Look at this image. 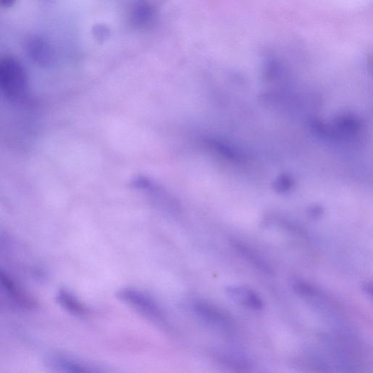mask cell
Here are the masks:
<instances>
[{
  "mask_svg": "<svg viewBox=\"0 0 373 373\" xmlns=\"http://www.w3.org/2000/svg\"><path fill=\"white\" fill-rule=\"evenodd\" d=\"M0 90L12 102H21L26 98L28 78L17 59L7 57L0 60Z\"/></svg>",
  "mask_w": 373,
  "mask_h": 373,
  "instance_id": "obj_1",
  "label": "cell"
},
{
  "mask_svg": "<svg viewBox=\"0 0 373 373\" xmlns=\"http://www.w3.org/2000/svg\"><path fill=\"white\" fill-rule=\"evenodd\" d=\"M118 298L151 320H162L163 313L158 304L152 298L133 288H124L118 292Z\"/></svg>",
  "mask_w": 373,
  "mask_h": 373,
  "instance_id": "obj_2",
  "label": "cell"
},
{
  "mask_svg": "<svg viewBox=\"0 0 373 373\" xmlns=\"http://www.w3.org/2000/svg\"><path fill=\"white\" fill-rule=\"evenodd\" d=\"M25 48L31 60L41 66H48L55 60L52 46L43 37L39 35L30 37L26 40Z\"/></svg>",
  "mask_w": 373,
  "mask_h": 373,
  "instance_id": "obj_3",
  "label": "cell"
},
{
  "mask_svg": "<svg viewBox=\"0 0 373 373\" xmlns=\"http://www.w3.org/2000/svg\"><path fill=\"white\" fill-rule=\"evenodd\" d=\"M192 308L199 319L207 325L224 329L231 325L227 314L212 303L203 300H196L192 302Z\"/></svg>",
  "mask_w": 373,
  "mask_h": 373,
  "instance_id": "obj_4",
  "label": "cell"
},
{
  "mask_svg": "<svg viewBox=\"0 0 373 373\" xmlns=\"http://www.w3.org/2000/svg\"><path fill=\"white\" fill-rule=\"evenodd\" d=\"M0 289L19 306L27 309L35 307V301L4 271L0 270Z\"/></svg>",
  "mask_w": 373,
  "mask_h": 373,
  "instance_id": "obj_5",
  "label": "cell"
},
{
  "mask_svg": "<svg viewBox=\"0 0 373 373\" xmlns=\"http://www.w3.org/2000/svg\"><path fill=\"white\" fill-rule=\"evenodd\" d=\"M228 295L234 301L240 302L242 305L255 310L261 311L264 309V302L252 289L242 286H230L227 288Z\"/></svg>",
  "mask_w": 373,
  "mask_h": 373,
  "instance_id": "obj_6",
  "label": "cell"
},
{
  "mask_svg": "<svg viewBox=\"0 0 373 373\" xmlns=\"http://www.w3.org/2000/svg\"><path fill=\"white\" fill-rule=\"evenodd\" d=\"M230 244L235 251L255 269L267 275L273 274V271L267 262L253 251L252 248L243 242L234 239H231Z\"/></svg>",
  "mask_w": 373,
  "mask_h": 373,
  "instance_id": "obj_7",
  "label": "cell"
},
{
  "mask_svg": "<svg viewBox=\"0 0 373 373\" xmlns=\"http://www.w3.org/2000/svg\"><path fill=\"white\" fill-rule=\"evenodd\" d=\"M57 300L65 310L74 315L84 316L89 313V309L66 289L60 290L57 293Z\"/></svg>",
  "mask_w": 373,
  "mask_h": 373,
  "instance_id": "obj_8",
  "label": "cell"
},
{
  "mask_svg": "<svg viewBox=\"0 0 373 373\" xmlns=\"http://www.w3.org/2000/svg\"><path fill=\"white\" fill-rule=\"evenodd\" d=\"M154 10L148 3H137L132 9V22L137 26H145L153 20Z\"/></svg>",
  "mask_w": 373,
  "mask_h": 373,
  "instance_id": "obj_9",
  "label": "cell"
},
{
  "mask_svg": "<svg viewBox=\"0 0 373 373\" xmlns=\"http://www.w3.org/2000/svg\"><path fill=\"white\" fill-rule=\"evenodd\" d=\"M51 363L56 367L66 372H89L92 370L84 365L63 356H55L51 358Z\"/></svg>",
  "mask_w": 373,
  "mask_h": 373,
  "instance_id": "obj_10",
  "label": "cell"
},
{
  "mask_svg": "<svg viewBox=\"0 0 373 373\" xmlns=\"http://www.w3.org/2000/svg\"><path fill=\"white\" fill-rule=\"evenodd\" d=\"M293 288L296 293L302 296H315L318 293L317 289L313 285L300 280H296Z\"/></svg>",
  "mask_w": 373,
  "mask_h": 373,
  "instance_id": "obj_11",
  "label": "cell"
},
{
  "mask_svg": "<svg viewBox=\"0 0 373 373\" xmlns=\"http://www.w3.org/2000/svg\"><path fill=\"white\" fill-rule=\"evenodd\" d=\"M93 30L95 38L100 41H104L109 35V30L106 26L102 25L95 26V28Z\"/></svg>",
  "mask_w": 373,
  "mask_h": 373,
  "instance_id": "obj_12",
  "label": "cell"
},
{
  "mask_svg": "<svg viewBox=\"0 0 373 373\" xmlns=\"http://www.w3.org/2000/svg\"><path fill=\"white\" fill-rule=\"evenodd\" d=\"M17 0H0V6L3 8H10L15 6Z\"/></svg>",
  "mask_w": 373,
  "mask_h": 373,
  "instance_id": "obj_13",
  "label": "cell"
},
{
  "mask_svg": "<svg viewBox=\"0 0 373 373\" xmlns=\"http://www.w3.org/2000/svg\"><path fill=\"white\" fill-rule=\"evenodd\" d=\"M309 213L311 217L316 218L322 215V210L320 207H313V208L309 211Z\"/></svg>",
  "mask_w": 373,
  "mask_h": 373,
  "instance_id": "obj_14",
  "label": "cell"
},
{
  "mask_svg": "<svg viewBox=\"0 0 373 373\" xmlns=\"http://www.w3.org/2000/svg\"><path fill=\"white\" fill-rule=\"evenodd\" d=\"M364 290L368 295L372 296V283L371 282H366L364 284Z\"/></svg>",
  "mask_w": 373,
  "mask_h": 373,
  "instance_id": "obj_15",
  "label": "cell"
}]
</instances>
